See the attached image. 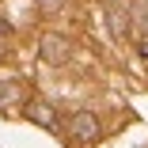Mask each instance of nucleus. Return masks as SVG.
<instances>
[{
  "label": "nucleus",
  "mask_w": 148,
  "mask_h": 148,
  "mask_svg": "<svg viewBox=\"0 0 148 148\" xmlns=\"http://www.w3.org/2000/svg\"><path fill=\"white\" fill-rule=\"evenodd\" d=\"M69 129H72V140L76 144H95V137H99V118L91 114V110H80V114H72V122H69Z\"/></svg>",
  "instance_id": "1"
},
{
  "label": "nucleus",
  "mask_w": 148,
  "mask_h": 148,
  "mask_svg": "<svg viewBox=\"0 0 148 148\" xmlns=\"http://www.w3.org/2000/svg\"><path fill=\"white\" fill-rule=\"evenodd\" d=\"M23 114L31 118L34 125H42V129H57V110H53L46 99H31V103L23 106Z\"/></svg>",
  "instance_id": "2"
},
{
  "label": "nucleus",
  "mask_w": 148,
  "mask_h": 148,
  "mask_svg": "<svg viewBox=\"0 0 148 148\" xmlns=\"http://www.w3.org/2000/svg\"><path fill=\"white\" fill-rule=\"evenodd\" d=\"M42 57L53 61V65H65L69 57H72V46H69L61 34H46V38H42Z\"/></svg>",
  "instance_id": "3"
},
{
  "label": "nucleus",
  "mask_w": 148,
  "mask_h": 148,
  "mask_svg": "<svg viewBox=\"0 0 148 148\" xmlns=\"http://www.w3.org/2000/svg\"><path fill=\"white\" fill-rule=\"evenodd\" d=\"M15 95H19V87H15V84H0V106H8Z\"/></svg>",
  "instance_id": "4"
},
{
  "label": "nucleus",
  "mask_w": 148,
  "mask_h": 148,
  "mask_svg": "<svg viewBox=\"0 0 148 148\" xmlns=\"http://www.w3.org/2000/svg\"><path fill=\"white\" fill-rule=\"evenodd\" d=\"M8 42H12V27L0 19V57H4V49H8Z\"/></svg>",
  "instance_id": "5"
},
{
  "label": "nucleus",
  "mask_w": 148,
  "mask_h": 148,
  "mask_svg": "<svg viewBox=\"0 0 148 148\" xmlns=\"http://www.w3.org/2000/svg\"><path fill=\"white\" fill-rule=\"evenodd\" d=\"M140 23H144V42H140V49H144V53H148V8H144V12H140Z\"/></svg>",
  "instance_id": "6"
},
{
  "label": "nucleus",
  "mask_w": 148,
  "mask_h": 148,
  "mask_svg": "<svg viewBox=\"0 0 148 148\" xmlns=\"http://www.w3.org/2000/svg\"><path fill=\"white\" fill-rule=\"evenodd\" d=\"M38 4H42L46 12H57V8H61V4H65V0H38Z\"/></svg>",
  "instance_id": "7"
}]
</instances>
